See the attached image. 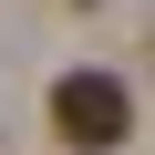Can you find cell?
I'll return each mask as SVG.
<instances>
[{
  "label": "cell",
  "mask_w": 155,
  "mask_h": 155,
  "mask_svg": "<svg viewBox=\"0 0 155 155\" xmlns=\"http://www.w3.org/2000/svg\"><path fill=\"white\" fill-rule=\"evenodd\" d=\"M52 134L72 155H104V145L134 134V93L114 83V72H62V83H52Z\"/></svg>",
  "instance_id": "6da1fadb"
}]
</instances>
